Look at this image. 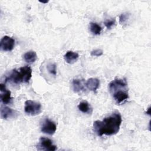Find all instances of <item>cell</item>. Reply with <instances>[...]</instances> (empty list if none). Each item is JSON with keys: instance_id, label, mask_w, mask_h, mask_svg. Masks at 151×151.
Masks as SVG:
<instances>
[{"instance_id": "obj_1", "label": "cell", "mask_w": 151, "mask_h": 151, "mask_svg": "<svg viewBox=\"0 0 151 151\" xmlns=\"http://www.w3.org/2000/svg\"><path fill=\"white\" fill-rule=\"evenodd\" d=\"M122 122L121 114L117 111L114 112L102 120L95 121L93 123L94 130L99 136H112L119 132Z\"/></svg>"}, {"instance_id": "obj_2", "label": "cell", "mask_w": 151, "mask_h": 151, "mask_svg": "<svg viewBox=\"0 0 151 151\" xmlns=\"http://www.w3.org/2000/svg\"><path fill=\"white\" fill-rule=\"evenodd\" d=\"M109 89L116 103H124L129 99L127 83L125 78L114 79L109 84Z\"/></svg>"}, {"instance_id": "obj_3", "label": "cell", "mask_w": 151, "mask_h": 151, "mask_svg": "<svg viewBox=\"0 0 151 151\" xmlns=\"http://www.w3.org/2000/svg\"><path fill=\"white\" fill-rule=\"evenodd\" d=\"M24 111L28 115L37 116L41 113L42 106L39 102L28 100L25 102Z\"/></svg>"}, {"instance_id": "obj_4", "label": "cell", "mask_w": 151, "mask_h": 151, "mask_svg": "<svg viewBox=\"0 0 151 151\" xmlns=\"http://www.w3.org/2000/svg\"><path fill=\"white\" fill-rule=\"evenodd\" d=\"M40 142L37 146V149L38 150H44L49 151H55L57 149V146L52 143V142L51 139L41 137L39 140Z\"/></svg>"}, {"instance_id": "obj_5", "label": "cell", "mask_w": 151, "mask_h": 151, "mask_svg": "<svg viewBox=\"0 0 151 151\" xmlns=\"http://www.w3.org/2000/svg\"><path fill=\"white\" fill-rule=\"evenodd\" d=\"M15 46V40L9 36L5 35L3 37L0 42L1 50L4 51H11Z\"/></svg>"}, {"instance_id": "obj_6", "label": "cell", "mask_w": 151, "mask_h": 151, "mask_svg": "<svg viewBox=\"0 0 151 151\" xmlns=\"http://www.w3.org/2000/svg\"><path fill=\"white\" fill-rule=\"evenodd\" d=\"M57 130V126L55 123L52 120L45 119L41 126V132L44 133L52 135L55 133Z\"/></svg>"}, {"instance_id": "obj_7", "label": "cell", "mask_w": 151, "mask_h": 151, "mask_svg": "<svg viewBox=\"0 0 151 151\" xmlns=\"http://www.w3.org/2000/svg\"><path fill=\"white\" fill-rule=\"evenodd\" d=\"M0 90L1 91V100L4 104H8L11 103L12 97L11 93L9 90H7L6 86L4 84H0Z\"/></svg>"}, {"instance_id": "obj_8", "label": "cell", "mask_w": 151, "mask_h": 151, "mask_svg": "<svg viewBox=\"0 0 151 151\" xmlns=\"http://www.w3.org/2000/svg\"><path fill=\"white\" fill-rule=\"evenodd\" d=\"M17 112L14 110L7 107V106H1V117L2 119L8 120L17 116Z\"/></svg>"}, {"instance_id": "obj_9", "label": "cell", "mask_w": 151, "mask_h": 151, "mask_svg": "<svg viewBox=\"0 0 151 151\" xmlns=\"http://www.w3.org/2000/svg\"><path fill=\"white\" fill-rule=\"evenodd\" d=\"M5 81H9L12 83L15 84H19L21 83H23L22 77L19 70H13L9 75L6 78Z\"/></svg>"}, {"instance_id": "obj_10", "label": "cell", "mask_w": 151, "mask_h": 151, "mask_svg": "<svg viewBox=\"0 0 151 151\" xmlns=\"http://www.w3.org/2000/svg\"><path fill=\"white\" fill-rule=\"evenodd\" d=\"M19 71L22 78L23 83H28L32 77V69L29 66L26 65L19 68Z\"/></svg>"}, {"instance_id": "obj_11", "label": "cell", "mask_w": 151, "mask_h": 151, "mask_svg": "<svg viewBox=\"0 0 151 151\" xmlns=\"http://www.w3.org/2000/svg\"><path fill=\"white\" fill-rule=\"evenodd\" d=\"M100 86V81L96 78H90L86 83V87L90 91L96 93Z\"/></svg>"}, {"instance_id": "obj_12", "label": "cell", "mask_w": 151, "mask_h": 151, "mask_svg": "<svg viewBox=\"0 0 151 151\" xmlns=\"http://www.w3.org/2000/svg\"><path fill=\"white\" fill-rule=\"evenodd\" d=\"M86 84L83 80L76 78L73 80V88L75 93H80L85 90Z\"/></svg>"}, {"instance_id": "obj_13", "label": "cell", "mask_w": 151, "mask_h": 151, "mask_svg": "<svg viewBox=\"0 0 151 151\" xmlns=\"http://www.w3.org/2000/svg\"><path fill=\"white\" fill-rule=\"evenodd\" d=\"M78 54L72 51H68L64 55V60L68 64H73L75 63L78 60Z\"/></svg>"}, {"instance_id": "obj_14", "label": "cell", "mask_w": 151, "mask_h": 151, "mask_svg": "<svg viewBox=\"0 0 151 151\" xmlns=\"http://www.w3.org/2000/svg\"><path fill=\"white\" fill-rule=\"evenodd\" d=\"M23 58L25 62L31 64L34 63L37 59V55L34 51H29L23 55Z\"/></svg>"}, {"instance_id": "obj_15", "label": "cell", "mask_w": 151, "mask_h": 151, "mask_svg": "<svg viewBox=\"0 0 151 151\" xmlns=\"http://www.w3.org/2000/svg\"><path fill=\"white\" fill-rule=\"evenodd\" d=\"M78 110L83 113H92V108L90 104L86 100L81 101L78 105Z\"/></svg>"}, {"instance_id": "obj_16", "label": "cell", "mask_w": 151, "mask_h": 151, "mask_svg": "<svg viewBox=\"0 0 151 151\" xmlns=\"http://www.w3.org/2000/svg\"><path fill=\"white\" fill-rule=\"evenodd\" d=\"M101 27L96 22L90 23V30L94 35H99L101 31Z\"/></svg>"}, {"instance_id": "obj_17", "label": "cell", "mask_w": 151, "mask_h": 151, "mask_svg": "<svg viewBox=\"0 0 151 151\" xmlns=\"http://www.w3.org/2000/svg\"><path fill=\"white\" fill-rule=\"evenodd\" d=\"M47 68L48 71L52 75L55 76L57 75V68L56 65L55 63H49L47 66Z\"/></svg>"}, {"instance_id": "obj_18", "label": "cell", "mask_w": 151, "mask_h": 151, "mask_svg": "<svg viewBox=\"0 0 151 151\" xmlns=\"http://www.w3.org/2000/svg\"><path fill=\"white\" fill-rule=\"evenodd\" d=\"M128 18H129V14L126 13L122 14L119 17V22L121 24H123L127 21Z\"/></svg>"}, {"instance_id": "obj_19", "label": "cell", "mask_w": 151, "mask_h": 151, "mask_svg": "<svg viewBox=\"0 0 151 151\" xmlns=\"http://www.w3.org/2000/svg\"><path fill=\"white\" fill-rule=\"evenodd\" d=\"M103 54V51L101 49H96L93 50L91 52L90 55L93 57H100Z\"/></svg>"}, {"instance_id": "obj_20", "label": "cell", "mask_w": 151, "mask_h": 151, "mask_svg": "<svg viewBox=\"0 0 151 151\" xmlns=\"http://www.w3.org/2000/svg\"><path fill=\"white\" fill-rule=\"evenodd\" d=\"M105 26L107 29H111L112 27L115 24V19H109L104 22Z\"/></svg>"}, {"instance_id": "obj_21", "label": "cell", "mask_w": 151, "mask_h": 151, "mask_svg": "<svg viewBox=\"0 0 151 151\" xmlns=\"http://www.w3.org/2000/svg\"><path fill=\"white\" fill-rule=\"evenodd\" d=\"M150 107H149L147 109V111H146V113L148 114L149 115H150Z\"/></svg>"}, {"instance_id": "obj_22", "label": "cell", "mask_w": 151, "mask_h": 151, "mask_svg": "<svg viewBox=\"0 0 151 151\" xmlns=\"http://www.w3.org/2000/svg\"><path fill=\"white\" fill-rule=\"evenodd\" d=\"M40 2H41V3H42V4H46V3H47L48 1H40Z\"/></svg>"}]
</instances>
